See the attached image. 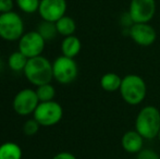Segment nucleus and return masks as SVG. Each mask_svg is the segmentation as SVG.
Wrapping results in <instances>:
<instances>
[{
	"label": "nucleus",
	"mask_w": 160,
	"mask_h": 159,
	"mask_svg": "<svg viewBox=\"0 0 160 159\" xmlns=\"http://www.w3.org/2000/svg\"><path fill=\"white\" fill-rule=\"evenodd\" d=\"M135 130L145 140L158 137L160 131V111L155 106H146L139 110L135 119Z\"/></svg>",
	"instance_id": "f257e3e1"
},
{
	"label": "nucleus",
	"mask_w": 160,
	"mask_h": 159,
	"mask_svg": "<svg viewBox=\"0 0 160 159\" xmlns=\"http://www.w3.org/2000/svg\"><path fill=\"white\" fill-rule=\"evenodd\" d=\"M24 74L28 82L35 86L50 83L53 79L52 63L42 55L30 58L24 69Z\"/></svg>",
	"instance_id": "f03ea898"
},
{
	"label": "nucleus",
	"mask_w": 160,
	"mask_h": 159,
	"mask_svg": "<svg viewBox=\"0 0 160 159\" xmlns=\"http://www.w3.org/2000/svg\"><path fill=\"white\" fill-rule=\"evenodd\" d=\"M119 92L122 99L127 104L131 106H137L145 99L147 86L144 79L139 75L128 74L122 79Z\"/></svg>",
	"instance_id": "7ed1b4c3"
},
{
	"label": "nucleus",
	"mask_w": 160,
	"mask_h": 159,
	"mask_svg": "<svg viewBox=\"0 0 160 159\" xmlns=\"http://www.w3.org/2000/svg\"><path fill=\"white\" fill-rule=\"evenodd\" d=\"M24 34V22L18 13H0V37L7 42L19 40Z\"/></svg>",
	"instance_id": "20e7f679"
},
{
	"label": "nucleus",
	"mask_w": 160,
	"mask_h": 159,
	"mask_svg": "<svg viewBox=\"0 0 160 159\" xmlns=\"http://www.w3.org/2000/svg\"><path fill=\"white\" fill-rule=\"evenodd\" d=\"M33 115L42 127H52L61 121L63 109L61 105L55 100L42 102L38 104Z\"/></svg>",
	"instance_id": "39448f33"
},
{
	"label": "nucleus",
	"mask_w": 160,
	"mask_h": 159,
	"mask_svg": "<svg viewBox=\"0 0 160 159\" xmlns=\"http://www.w3.org/2000/svg\"><path fill=\"white\" fill-rule=\"evenodd\" d=\"M53 79L60 84H70L78 77V68L74 58L60 56L52 63Z\"/></svg>",
	"instance_id": "423d86ee"
},
{
	"label": "nucleus",
	"mask_w": 160,
	"mask_h": 159,
	"mask_svg": "<svg viewBox=\"0 0 160 159\" xmlns=\"http://www.w3.org/2000/svg\"><path fill=\"white\" fill-rule=\"evenodd\" d=\"M128 13L133 23H148L156 13V1L131 0Z\"/></svg>",
	"instance_id": "0eeeda50"
},
{
	"label": "nucleus",
	"mask_w": 160,
	"mask_h": 159,
	"mask_svg": "<svg viewBox=\"0 0 160 159\" xmlns=\"http://www.w3.org/2000/svg\"><path fill=\"white\" fill-rule=\"evenodd\" d=\"M36 91L31 88H24L20 91L13 98L12 107L14 111L20 116H28L34 113L39 104Z\"/></svg>",
	"instance_id": "6e6552de"
},
{
	"label": "nucleus",
	"mask_w": 160,
	"mask_h": 159,
	"mask_svg": "<svg viewBox=\"0 0 160 159\" xmlns=\"http://www.w3.org/2000/svg\"><path fill=\"white\" fill-rule=\"evenodd\" d=\"M45 44L46 40L40 36L37 31L28 32L19 39V50L30 59L42 55L45 49Z\"/></svg>",
	"instance_id": "1a4fd4ad"
},
{
	"label": "nucleus",
	"mask_w": 160,
	"mask_h": 159,
	"mask_svg": "<svg viewBox=\"0 0 160 159\" xmlns=\"http://www.w3.org/2000/svg\"><path fill=\"white\" fill-rule=\"evenodd\" d=\"M65 0H40L38 13L44 21L57 22L67 12Z\"/></svg>",
	"instance_id": "9d476101"
},
{
	"label": "nucleus",
	"mask_w": 160,
	"mask_h": 159,
	"mask_svg": "<svg viewBox=\"0 0 160 159\" xmlns=\"http://www.w3.org/2000/svg\"><path fill=\"white\" fill-rule=\"evenodd\" d=\"M128 35L135 44L142 47H148L155 42L157 33L148 23H133L128 28Z\"/></svg>",
	"instance_id": "9b49d317"
},
{
	"label": "nucleus",
	"mask_w": 160,
	"mask_h": 159,
	"mask_svg": "<svg viewBox=\"0 0 160 159\" xmlns=\"http://www.w3.org/2000/svg\"><path fill=\"white\" fill-rule=\"evenodd\" d=\"M144 140L145 138L136 131V130H131L125 132L121 137V145L122 148L128 154H137L143 149Z\"/></svg>",
	"instance_id": "f8f14e48"
},
{
	"label": "nucleus",
	"mask_w": 160,
	"mask_h": 159,
	"mask_svg": "<svg viewBox=\"0 0 160 159\" xmlns=\"http://www.w3.org/2000/svg\"><path fill=\"white\" fill-rule=\"evenodd\" d=\"M81 48H82V44L81 40L74 35L71 36L64 37L61 44V51L62 55L69 58H75L76 56L80 53Z\"/></svg>",
	"instance_id": "ddd939ff"
},
{
	"label": "nucleus",
	"mask_w": 160,
	"mask_h": 159,
	"mask_svg": "<svg viewBox=\"0 0 160 159\" xmlns=\"http://www.w3.org/2000/svg\"><path fill=\"white\" fill-rule=\"evenodd\" d=\"M121 83H122V79L113 72L105 73L100 79L101 88L108 93H113V92L119 91Z\"/></svg>",
	"instance_id": "4468645a"
},
{
	"label": "nucleus",
	"mask_w": 160,
	"mask_h": 159,
	"mask_svg": "<svg viewBox=\"0 0 160 159\" xmlns=\"http://www.w3.org/2000/svg\"><path fill=\"white\" fill-rule=\"evenodd\" d=\"M0 159H22V149L17 143L6 142L0 145Z\"/></svg>",
	"instance_id": "2eb2a0df"
},
{
	"label": "nucleus",
	"mask_w": 160,
	"mask_h": 159,
	"mask_svg": "<svg viewBox=\"0 0 160 159\" xmlns=\"http://www.w3.org/2000/svg\"><path fill=\"white\" fill-rule=\"evenodd\" d=\"M56 26H57L58 34L62 35V36H71L74 34L76 30V23L71 17L64 15L61 19H59L56 22Z\"/></svg>",
	"instance_id": "dca6fc26"
},
{
	"label": "nucleus",
	"mask_w": 160,
	"mask_h": 159,
	"mask_svg": "<svg viewBox=\"0 0 160 159\" xmlns=\"http://www.w3.org/2000/svg\"><path fill=\"white\" fill-rule=\"evenodd\" d=\"M28 61V58L26 56H24L21 51H14V52H12L9 56L8 66L14 72H21V71H24Z\"/></svg>",
	"instance_id": "f3484780"
},
{
	"label": "nucleus",
	"mask_w": 160,
	"mask_h": 159,
	"mask_svg": "<svg viewBox=\"0 0 160 159\" xmlns=\"http://www.w3.org/2000/svg\"><path fill=\"white\" fill-rule=\"evenodd\" d=\"M37 32L39 33L40 36L46 40V42L55 39L58 34L56 23L55 22H49V21H42V23L38 24Z\"/></svg>",
	"instance_id": "a211bd4d"
},
{
	"label": "nucleus",
	"mask_w": 160,
	"mask_h": 159,
	"mask_svg": "<svg viewBox=\"0 0 160 159\" xmlns=\"http://www.w3.org/2000/svg\"><path fill=\"white\" fill-rule=\"evenodd\" d=\"M36 94H37V97L40 102H50V100H53V98H55L56 89L50 83H47V84H42L40 86H37Z\"/></svg>",
	"instance_id": "6ab92c4d"
},
{
	"label": "nucleus",
	"mask_w": 160,
	"mask_h": 159,
	"mask_svg": "<svg viewBox=\"0 0 160 159\" xmlns=\"http://www.w3.org/2000/svg\"><path fill=\"white\" fill-rule=\"evenodd\" d=\"M15 2L20 10L28 14L38 11L40 4V0H15Z\"/></svg>",
	"instance_id": "aec40b11"
},
{
	"label": "nucleus",
	"mask_w": 160,
	"mask_h": 159,
	"mask_svg": "<svg viewBox=\"0 0 160 159\" xmlns=\"http://www.w3.org/2000/svg\"><path fill=\"white\" fill-rule=\"evenodd\" d=\"M39 127H40V124L37 122V120H36L35 118H34V119H28L23 125V132L25 135L33 136L38 132Z\"/></svg>",
	"instance_id": "412c9836"
},
{
	"label": "nucleus",
	"mask_w": 160,
	"mask_h": 159,
	"mask_svg": "<svg viewBox=\"0 0 160 159\" xmlns=\"http://www.w3.org/2000/svg\"><path fill=\"white\" fill-rule=\"evenodd\" d=\"M136 159H160V156L154 149L143 148L136 154Z\"/></svg>",
	"instance_id": "4be33fe9"
},
{
	"label": "nucleus",
	"mask_w": 160,
	"mask_h": 159,
	"mask_svg": "<svg viewBox=\"0 0 160 159\" xmlns=\"http://www.w3.org/2000/svg\"><path fill=\"white\" fill-rule=\"evenodd\" d=\"M14 1L13 0H0V13H6L12 11Z\"/></svg>",
	"instance_id": "5701e85b"
},
{
	"label": "nucleus",
	"mask_w": 160,
	"mask_h": 159,
	"mask_svg": "<svg viewBox=\"0 0 160 159\" xmlns=\"http://www.w3.org/2000/svg\"><path fill=\"white\" fill-rule=\"evenodd\" d=\"M52 159H76V157L69 152H61V153L57 154Z\"/></svg>",
	"instance_id": "b1692460"
},
{
	"label": "nucleus",
	"mask_w": 160,
	"mask_h": 159,
	"mask_svg": "<svg viewBox=\"0 0 160 159\" xmlns=\"http://www.w3.org/2000/svg\"><path fill=\"white\" fill-rule=\"evenodd\" d=\"M2 68V61H1V58H0V70H1Z\"/></svg>",
	"instance_id": "393cba45"
},
{
	"label": "nucleus",
	"mask_w": 160,
	"mask_h": 159,
	"mask_svg": "<svg viewBox=\"0 0 160 159\" xmlns=\"http://www.w3.org/2000/svg\"><path fill=\"white\" fill-rule=\"evenodd\" d=\"M158 138L160 140V131H159V134H158Z\"/></svg>",
	"instance_id": "a878e982"
}]
</instances>
